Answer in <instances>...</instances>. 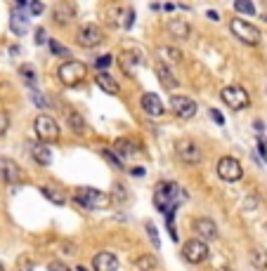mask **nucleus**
I'll return each mask as SVG.
<instances>
[{
    "instance_id": "f257e3e1",
    "label": "nucleus",
    "mask_w": 267,
    "mask_h": 271,
    "mask_svg": "<svg viewBox=\"0 0 267 271\" xmlns=\"http://www.w3.org/2000/svg\"><path fill=\"white\" fill-rule=\"evenodd\" d=\"M76 203H78L80 208L85 210H104L111 205V196L104 194V191H97V189H87V186H83V189H78L76 191Z\"/></svg>"
},
{
    "instance_id": "f03ea898",
    "label": "nucleus",
    "mask_w": 267,
    "mask_h": 271,
    "mask_svg": "<svg viewBox=\"0 0 267 271\" xmlns=\"http://www.w3.org/2000/svg\"><path fill=\"white\" fill-rule=\"evenodd\" d=\"M85 76H87V66L83 62H76V59H69V62H64L57 69V78L66 87H73V85H78V83H83Z\"/></svg>"
},
{
    "instance_id": "7ed1b4c3",
    "label": "nucleus",
    "mask_w": 267,
    "mask_h": 271,
    "mask_svg": "<svg viewBox=\"0 0 267 271\" xmlns=\"http://www.w3.org/2000/svg\"><path fill=\"white\" fill-rule=\"evenodd\" d=\"M220 99L227 104L229 108H234V111H244L248 104H251V97L246 92L244 87L239 85H227L220 90Z\"/></svg>"
},
{
    "instance_id": "20e7f679",
    "label": "nucleus",
    "mask_w": 267,
    "mask_h": 271,
    "mask_svg": "<svg viewBox=\"0 0 267 271\" xmlns=\"http://www.w3.org/2000/svg\"><path fill=\"white\" fill-rule=\"evenodd\" d=\"M177 194H180L177 184H170V182L158 184V189L154 191V203H156V208L161 210V212H170V208L177 205V203H175V196Z\"/></svg>"
},
{
    "instance_id": "39448f33",
    "label": "nucleus",
    "mask_w": 267,
    "mask_h": 271,
    "mask_svg": "<svg viewBox=\"0 0 267 271\" xmlns=\"http://www.w3.org/2000/svg\"><path fill=\"white\" fill-rule=\"evenodd\" d=\"M229 29H232V33H234L241 43H246V45H258L260 43V31L258 29H255L253 24L239 19V17H234V19L229 22Z\"/></svg>"
},
{
    "instance_id": "423d86ee",
    "label": "nucleus",
    "mask_w": 267,
    "mask_h": 271,
    "mask_svg": "<svg viewBox=\"0 0 267 271\" xmlns=\"http://www.w3.org/2000/svg\"><path fill=\"white\" fill-rule=\"evenodd\" d=\"M33 130L38 134L40 142H57L59 140V125H57L55 118L40 113L36 120H33Z\"/></svg>"
},
{
    "instance_id": "0eeeda50",
    "label": "nucleus",
    "mask_w": 267,
    "mask_h": 271,
    "mask_svg": "<svg viewBox=\"0 0 267 271\" xmlns=\"http://www.w3.org/2000/svg\"><path fill=\"white\" fill-rule=\"evenodd\" d=\"M218 177L225 179V182H239V179L244 177V168H241V163L232 158V156H222L220 161H218Z\"/></svg>"
},
{
    "instance_id": "6e6552de",
    "label": "nucleus",
    "mask_w": 267,
    "mask_h": 271,
    "mask_svg": "<svg viewBox=\"0 0 267 271\" xmlns=\"http://www.w3.org/2000/svg\"><path fill=\"white\" fill-rule=\"evenodd\" d=\"M170 108L182 120H189V118L197 116V101L185 97V94H170Z\"/></svg>"
},
{
    "instance_id": "1a4fd4ad",
    "label": "nucleus",
    "mask_w": 267,
    "mask_h": 271,
    "mask_svg": "<svg viewBox=\"0 0 267 271\" xmlns=\"http://www.w3.org/2000/svg\"><path fill=\"white\" fill-rule=\"evenodd\" d=\"M182 257L192 264H201L204 259H208V245L204 240H187L182 245Z\"/></svg>"
},
{
    "instance_id": "9d476101",
    "label": "nucleus",
    "mask_w": 267,
    "mask_h": 271,
    "mask_svg": "<svg viewBox=\"0 0 267 271\" xmlns=\"http://www.w3.org/2000/svg\"><path fill=\"white\" fill-rule=\"evenodd\" d=\"M76 38H78L80 47H97L104 40V33L97 24H85V26L78 29V36H76Z\"/></svg>"
},
{
    "instance_id": "9b49d317",
    "label": "nucleus",
    "mask_w": 267,
    "mask_h": 271,
    "mask_svg": "<svg viewBox=\"0 0 267 271\" xmlns=\"http://www.w3.org/2000/svg\"><path fill=\"white\" fill-rule=\"evenodd\" d=\"M0 177L8 184H19L24 179V172L12 158H0Z\"/></svg>"
},
{
    "instance_id": "f8f14e48",
    "label": "nucleus",
    "mask_w": 267,
    "mask_h": 271,
    "mask_svg": "<svg viewBox=\"0 0 267 271\" xmlns=\"http://www.w3.org/2000/svg\"><path fill=\"white\" fill-rule=\"evenodd\" d=\"M175 151H177V156H180L182 163L194 165V163L201 161V151H199V147L194 144V142H189V140L177 142V144H175Z\"/></svg>"
},
{
    "instance_id": "ddd939ff",
    "label": "nucleus",
    "mask_w": 267,
    "mask_h": 271,
    "mask_svg": "<svg viewBox=\"0 0 267 271\" xmlns=\"http://www.w3.org/2000/svg\"><path fill=\"white\" fill-rule=\"evenodd\" d=\"M52 19H55V24H62V26H66V24H71L73 19H76V10H73V5H71V3L62 0V3H57L55 10H52Z\"/></svg>"
},
{
    "instance_id": "4468645a",
    "label": "nucleus",
    "mask_w": 267,
    "mask_h": 271,
    "mask_svg": "<svg viewBox=\"0 0 267 271\" xmlns=\"http://www.w3.org/2000/svg\"><path fill=\"white\" fill-rule=\"evenodd\" d=\"M95 271H116L118 269V257L111 252H97L93 257Z\"/></svg>"
},
{
    "instance_id": "2eb2a0df",
    "label": "nucleus",
    "mask_w": 267,
    "mask_h": 271,
    "mask_svg": "<svg viewBox=\"0 0 267 271\" xmlns=\"http://www.w3.org/2000/svg\"><path fill=\"white\" fill-rule=\"evenodd\" d=\"M194 229H197V233L204 240H215V238H218V226H215V222H213V219H208V217H201V219H197Z\"/></svg>"
},
{
    "instance_id": "dca6fc26",
    "label": "nucleus",
    "mask_w": 267,
    "mask_h": 271,
    "mask_svg": "<svg viewBox=\"0 0 267 271\" xmlns=\"http://www.w3.org/2000/svg\"><path fill=\"white\" fill-rule=\"evenodd\" d=\"M156 76H158V80H161V85H163L165 90H175V87L180 85V83H177V78L173 76L170 66L163 64V62H156Z\"/></svg>"
},
{
    "instance_id": "f3484780",
    "label": "nucleus",
    "mask_w": 267,
    "mask_h": 271,
    "mask_svg": "<svg viewBox=\"0 0 267 271\" xmlns=\"http://www.w3.org/2000/svg\"><path fill=\"white\" fill-rule=\"evenodd\" d=\"M142 108H144V113L147 116H154V118H158V116H163V104H161V99H158L156 94H144L142 97Z\"/></svg>"
},
{
    "instance_id": "a211bd4d",
    "label": "nucleus",
    "mask_w": 267,
    "mask_h": 271,
    "mask_svg": "<svg viewBox=\"0 0 267 271\" xmlns=\"http://www.w3.org/2000/svg\"><path fill=\"white\" fill-rule=\"evenodd\" d=\"M10 29H12L15 36H24L26 29H29V19H26L22 12H12V15H10Z\"/></svg>"
},
{
    "instance_id": "6ab92c4d",
    "label": "nucleus",
    "mask_w": 267,
    "mask_h": 271,
    "mask_svg": "<svg viewBox=\"0 0 267 271\" xmlns=\"http://www.w3.org/2000/svg\"><path fill=\"white\" fill-rule=\"evenodd\" d=\"M97 85L102 87L107 94H116L118 92V83L107 73V71H97Z\"/></svg>"
},
{
    "instance_id": "aec40b11",
    "label": "nucleus",
    "mask_w": 267,
    "mask_h": 271,
    "mask_svg": "<svg viewBox=\"0 0 267 271\" xmlns=\"http://www.w3.org/2000/svg\"><path fill=\"white\" fill-rule=\"evenodd\" d=\"M168 33L177 40H185L189 36V24L182 22V19H173V22L168 24Z\"/></svg>"
},
{
    "instance_id": "412c9836",
    "label": "nucleus",
    "mask_w": 267,
    "mask_h": 271,
    "mask_svg": "<svg viewBox=\"0 0 267 271\" xmlns=\"http://www.w3.org/2000/svg\"><path fill=\"white\" fill-rule=\"evenodd\" d=\"M31 154H33V158H36V163H38V165H43V168H47V165L52 163V154H50V149L43 147V144H36V147H31Z\"/></svg>"
},
{
    "instance_id": "4be33fe9",
    "label": "nucleus",
    "mask_w": 267,
    "mask_h": 271,
    "mask_svg": "<svg viewBox=\"0 0 267 271\" xmlns=\"http://www.w3.org/2000/svg\"><path fill=\"white\" fill-rule=\"evenodd\" d=\"M248 259H251V264L255 266V269L265 271L267 269V250L262 248H253L251 252H248Z\"/></svg>"
},
{
    "instance_id": "5701e85b",
    "label": "nucleus",
    "mask_w": 267,
    "mask_h": 271,
    "mask_svg": "<svg viewBox=\"0 0 267 271\" xmlns=\"http://www.w3.org/2000/svg\"><path fill=\"white\" fill-rule=\"evenodd\" d=\"M114 151H116L118 156H133L137 149H135V144L130 140H116L114 142Z\"/></svg>"
},
{
    "instance_id": "b1692460",
    "label": "nucleus",
    "mask_w": 267,
    "mask_h": 271,
    "mask_svg": "<svg viewBox=\"0 0 267 271\" xmlns=\"http://www.w3.org/2000/svg\"><path fill=\"white\" fill-rule=\"evenodd\" d=\"M69 125L71 130L76 132V134H85V120H83V116H78L76 111H69Z\"/></svg>"
},
{
    "instance_id": "393cba45",
    "label": "nucleus",
    "mask_w": 267,
    "mask_h": 271,
    "mask_svg": "<svg viewBox=\"0 0 267 271\" xmlns=\"http://www.w3.org/2000/svg\"><path fill=\"white\" fill-rule=\"evenodd\" d=\"M137 271H154L156 269V257L154 255H142L140 259H135Z\"/></svg>"
},
{
    "instance_id": "a878e982",
    "label": "nucleus",
    "mask_w": 267,
    "mask_h": 271,
    "mask_svg": "<svg viewBox=\"0 0 267 271\" xmlns=\"http://www.w3.org/2000/svg\"><path fill=\"white\" fill-rule=\"evenodd\" d=\"M43 196H45L50 203H55V205H62L64 203V194L57 191V189H52V186H43Z\"/></svg>"
},
{
    "instance_id": "bb28decb",
    "label": "nucleus",
    "mask_w": 267,
    "mask_h": 271,
    "mask_svg": "<svg viewBox=\"0 0 267 271\" xmlns=\"http://www.w3.org/2000/svg\"><path fill=\"white\" fill-rule=\"evenodd\" d=\"M158 52H161V57H163V59H168L170 64H177L182 59V54H180V50H177V47H161Z\"/></svg>"
},
{
    "instance_id": "cd10ccee",
    "label": "nucleus",
    "mask_w": 267,
    "mask_h": 271,
    "mask_svg": "<svg viewBox=\"0 0 267 271\" xmlns=\"http://www.w3.org/2000/svg\"><path fill=\"white\" fill-rule=\"evenodd\" d=\"M234 10L239 15H255V5H253L251 0H234Z\"/></svg>"
},
{
    "instance_id": "c85d7f7f",
    "label": "nucleus",
    "mask_w": 267,
    "mask_h": 271,
    "mask_svg": "<svg viewBox=\"0 0 267 271\" xmlns=\"http://www.w3.org/2000/svg\"><path fill=\"white\" fill-rule=\"evenodd\" d=\"M47 45H50V52L57 54V57H59V54H62V57H66V54H69V50H66V47H64L59 40H47Z\"/></svg>"
},
{
    "instance_id": "c756f323",
    "label": "nucleus",
    "mask_w": 267,
    "mask_h": 271,
    "mask_svg": "<svg viewBox=\"0 0 267 271\" xmlns=\"http://www.w3.org/2000/svg\"><path fill=\"white\" fill-rule=\"evenodd\" d=\"M17 269L19 271H33V259L31 257H19V262H17Z\"/></svg>"
},
{
    "instance_id": "7c9ffc66",
    "label": "nucleus",
    "mask_w": 267,
    "mask_h": 271,
    "mask_svg": "<svg viewBox=\"0 0 267 271\" xmlns=\"http://www.w3.org/2000/svg\"><path fill=\"white\" fill-rule=\"evenodd\" d=\"M22 76L26 78V83H29V85H33V80H36V73H33V66H29V64H24L22 69Z\"/></svg>"
},
{
    "instance_id": "2f4dec72",
    "label": "nucleus",
    "mask_w": 267,
    "mask_h": 271,
    "mask_svg": "<svg viewBox=\"0 0 267 271\" xmlns=\"http://www.w3.org/2000/svg\"><path fill=\"white\" fill-rule=\"evenodd\" d=\"M128 54H130V59H133V62H140V54H135V52H128ZM121 64H123V71H126L128 76H130V73H133V66H130V62L121 59Z\"/></svg>"
},
{
    "instance_id": "473e14b6",
    "label": "nucleus",
    "mask_w": 267,
    "mask_h": 271,
    "mask_svg": "<svg viewBox=\"0 0 267 271\" xmlns=\"http://www.w3.org/2000/svg\"><path fill=\"white\" fill-rule=\"evenodd\" d=\"M102 158H104V161H109L111 165H114V168H123V165H121V161H118V158H116L114 154H111V151H107V149L102 151Z\"/></svg>"
},
{
    "instance_id": "72a5a7b5",
    "label": "nucleus",
    "mask_w": 267,
    "mask_h": 271,
    "mask_svg": "<svg viewBox=\"0 0 267 271\" xmlns=\"http://www.w3.org/2000/svg\"><path fill=\"white\" fill-rule=\"evenodd\" d=\"M29 10H31V15H43L45 5H43L40 0H31V3H29Z\"/></svg>"
},
{
    "instance_id": "f704fd0d",
    "label": "nucleus",
    "mask_w": 267,
    "mask_h": 271,
    "mask_svg": "<svg viewBox=\"0 0 267 271\" xmlns=\"http://www.w3.org/2000/svg\"><path fill=\"white\" fill-rule=\"evenodd\" d=\"M111 62H114V59H111L109 54H104V57H100V59L95 62V66H97V69H100V71H104V69H107V66H109Z\"/></svg>"
},
{
    "instance_id": "c9c22d12",
    "label": "nucleus",
    "mask_w": 267,
    "mask_h": 271,
    "mask_svg": "<svg viewBox=\"0 0 267 271\" xmlns=\"http://www.w3.org/2000/svg\"><path fill=\"white\" fill-rule=\"evenodd\" d=\"M8 127H10V118H8V113H3L0 111V137L8 132Z\"/></svg>"
},
{
    "instance_id": "e433bc0d",
    "label": "nucleus",
    "mask_w": 267,
    "mask_h": 271,
    "mask_svg": "<svg viewBox=\"0 0 267 271\" xmlns=\"http://www.w3.org/2000/svg\"><path fill=\"white\" fill-rule=\"evenodd\" d=\"M147 233H149L151 243H154V245H156V248H158V245H161V240H158V231H156V229H154V226H151V224H147Z\"/></svg>"
},
{
    "instance_id": "4c0bfd02",
    "label": "nucleus",
    "mask_w": 267,
    "mask_h": 271,
    "mask_svg": "<svg viewBox=\"0 0 267 271\" xmlns=\"http://www.w3.org/2000/svg\"><path fill=\"white\" fill-rule=\"evenodd\" d=\"M33 38H36V45H43V43H45V40H47V36H45V29H38Z\"/></svg>"
},
{
    "instance_id": "58836bf2",
    "label": "nucleus",
    "mask_w": 267,
    "mask_h": 271,
    "mask_svg": "<svg viewBox=\"0 0 267 271\" xmlns=\"http://www.w3.org/2000/svg\"><path fill=\"white\" fill-rule=\"evenodd\" d=\"M33 101H36V106H40V108H47V101H45V97H43V94L33 92Z\"/></svg>"
},
{
    "instance_id": "ea45409f",
    "label": "nucleus",
    "mask_w": 267,
    "mask_h": 271,
    "mask_svg": "<svg viewBox=\"0 0 267 271\" xmlns=\"http://www.w3.org/2000/svg\"><path fill=\"white\" fill-rule=\"evenodd\" d=\"M114 196H118V201H126V189L121 184H116L114 186Z\"/></svg>"
},
{
    "instance_id": "a19ab883",
    "label": "nucleus",
    "mask_w": 267,
    "mask_h": 271,
    "mask_svg": "<svg viewBox=\"0 0 267 271\" xmlns=\"http://www.w3.org/2000/svg\"><path fill=\"white\" fill-rule=\"evenodd\" d=\"M211 116H213V120H215V123H218V125H222V123H225V118H222V113H220V111H218V108H211Z\"/></svg>"
},
{
    "instance_id": "79ce46f5",
    "label": "nucleus",
    "mask_w": 267,
    "mask_h": 271,
    "mask_svg": "<svg viewBox=\"0 0 267 271\" xmlns=\"http://www.w3.org/2000/svg\"><path fill=\"white\" fill-rule=\"evenodd\" d=\"M47 269H50V271H69V269H66V264H62V262H50Z\"/></svg>"
},
{
    "instance_id": "37998d69",
    "label": "nucleus",
    "mask_w": 267,
    "mask_h": 271,
    "mask_svg": "<svg viewBox=\"0 0 267 271\" xmlns=\"http://www.w3.org/2000/svg\"><path fill=\"white\" fill-rule=\"evenodd\" d=\"M258 149H260V156H262V161L267 163V144H265V140H258Z\"/></svg>"
},
{
    "instance_id": "c03bdc74",
    "label": "nucleus",
    "mask_w": 267,
    "mask_h": 271,
    "mask_svg": "<svg viewBox=\"0 0 267 271\" xmlns=\"http://www.w3.org/2000/svg\"><path fill=\"white\" fill-rule=\"evenodd\" d=\"M17 3V8H24V5H26V0H15Z\"/></svg>"
},
{
    "instance_id": "a18cd8bd",
    "label": "nucleus",
    "mask_w": 267,
    "mask_h": 271,
    "mask_svg": "<svg viewBox=\"0 0 267 271\" xmlns=\"http://www.w3.org/2000/svg\"><path fill=\"white\" fill-rule=\"evenodd\" d=\"M215 271H232V269H229V266H218Z\"/></svg>"
},
{
    "instance_id": "49530a36",
    "label": "nucleus",
    "mask_w": 267,
    "mask_h": 271,
    "mask_svg": "<svg viewBox=\"0 0 267 271\" xmlns=\"http://www.w3.org/2000/svg\"><path fill=\"white\" fill-rule=\"evenodd\" d=\"M78 271H85V269H83V266H78Z\"/></svg>"
},
{
    "instance_id": "de8ad7c7",
    "label": "nucleus",
    "mask_w": 267,
    "mask_h": 271,
    "mask_svg": "<svg viewBox=\"0 0 267 271\" xmlns=\"http://www.w3.org/2000/svg\"><path fill=\"white\" fill-rule=\"evenodd\" d=\"M0 271H5V269H3V264H0Z\"/></svg>"
}]
</instances>
